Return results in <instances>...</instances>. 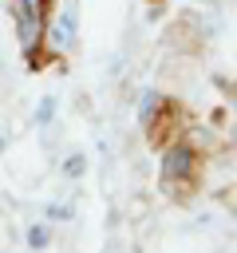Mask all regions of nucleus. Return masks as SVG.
Here are the masks:
<instances>
[{
  "label": "nucleus",
  "mask_w": 237,
  "mask_h": 253,
  "mask_svg": "<svg viewBox=\"0 0 237 253\" xmlns=\"http://www.w3.org/2000/svg\"><path fill=\"white\" fill-rule=\"evenodd\" d=\"M198 166H201V150L186 138H174L162 146V162H158V182L166 194L186 198L198 182Z\"/></svg>",
  "instance_id": "nucleus-1"
},
{
  "label": "nucleus",
  "mask_w": 237,
  "mask_h": 253,
  "mask_svg": "<svg viewBox=\"0 0 237 253\" xmlns=\"http://www.w3.org/2000/svg\"><path fill=\"white\" fill-rule=\"evenodd\" d=\"M8 4V20H12V32H16V47L20 55L28 59V67H40L43 59V47H47V16L28 8L24 0H4Z\"/></svg>",
  "instance_id": "nucleus-2"
},
{
  "label": "nucleus",
  "mask_w": 237,
  "mask_h": 253,
  "mask_svg": "<svg viewBox=\"0 0 237 253\" xmlns=\"http://www.w3.org/2000/svg\"><path fill=\"white\" fill-rule=\"evenodd\" d=\"M75 43H79V8H75V0H63V8L55 16H47V47L67 55Z\"/></svg>",
  "instance_id": "nucleus-3"
},
{
  "label": "nucleus",
  "mask_w": 237,
  "mask_h": 253,
  "mask_svg": "<svg viewBox=\"0 0 237 253\" xmlns=\"http://www.w3.org/2000/svg\"><path fill=\"white\" fill-rule=\"evenodd\" d=\"M166 103H170V95H166V91H158V87H146V91H142V99H138V111H134L138 126H142V130H146V126H154V119L166 111Z\"/></svg>",
  "instance_id": "nucleus-4"
},
{
  "label": "nucleus",
  "mask_w": 237,
  "mask_h": 253,
  "mask_svg": "<svg viewBox=\"0 0 237 253\" xmlns=\"http://www.w3.org/2000/svg\"><path fill=\"white\" fill-rule=\"evenodd\" d=\"M55 115H59V95L55 91H43L40 103H36V111H32V126L47 130V126H55Z\"/></svg>",
  "instance_id": "nucleus-5"
},
{
  "label": "nucleus",
  "mask_w": 237,
  "mask_h": 253,
  "mask_svg": "<svg viewBox=\"0 0 237 253\" xmlns=\"http://www.w3.org/2000/svg\"><path fill=\"white\" fill-rule=\"evenodd\" d=\"M87 170H91V158H87L83 150H67V154L59 158V174H63L67 182H79Z\"/></svg>",
  "instance_id": "nucleus-6"
},
{
  "label": "nucleus",
  "mask_w": 237,
  "mask_h": 253,
  "mask_svg": "<svg viewBox=\"0 0 237 253\" xmlns=\"http://www.w3.org/2000/svg\"><path fill=\"white\" fill-rule=\"evenodd\" d=\"M43 221H47V225H67V221H75V202H47V206H43Z\"/></svg>",
  "instance_id": "nucleus-7"
},
{
  "label": "nucleus",
  "mask_w": 237,
  "mask_h": 253,
  "mask_svg": "<svg viewBox=\"0 0 237 253\" xmlns=\"http://www.w3.org/2000/svg\"><path fill=\"white\" fill-rule=\"evenodd\" d=\"M47 245H51V225L47 221H32L28 225V249L32 253H43Z\"/></svg>",
  "instance_id": "nucleus-8"
},
{
  "label": "nucleus",
  "mask_w": 237,
  "mask_h": 253,
  "mask_svg": "<svg viewBox=\"0 0 237 253\" xmlns=\"http://www.w3.org/2000/svg\"><path fill=\"white\" fill-rule=\"evenodd\" d=\"M122 67H126V63H122V55L115 51V55H111V63H107V75H122Z\"/></svg>",
  "instance_id": "nucleus-9"
},
{
  "label": "nucleus",
  "mask_w": 237,
  "mask_h": 253,
  "mask_svg": "<svg viewBox=\"0 0 237 253\" xmlns=\"http://www.w3.org/2000/svg\"><path fill=\"white\" fill-rule=\"evenodd\" d=\"M8 142H12V130H8V126H0V154L8 150Z\"/></svg>",
  "instance_id": "nucleus-10"
},
{
  "label": "nucleus",
  "mask_w": 237,
  "mask_h": 253,
  "mask_svg": "<svg viewBox=\"0 0 237 253\" xmlns=\"http://www.w3.org/2000/svg\"><path fill=\"white\" fill-rule=\"evenodd\" d=\"M24 4H28V8H36V12H43V16H47V4H51V0H24Z\"/></svg>",
  "instance_id": "nucleus-11"
},
{
  "label": "nucleus",
  "mask_w": 237,
  "mask_h": 253,
  "mask_svg": "<svg viewBox=\"0 0 237 253\" xmlns=\"http://www.w3.org/2000/svg\"><path fill=\"white\" fill-rule=\"evenodd\" d=\"M4 71H8V63H4V47H0V79H4Z\"/></svg>",
  "instance_id": "nucleus-12"
}]
</instances>
